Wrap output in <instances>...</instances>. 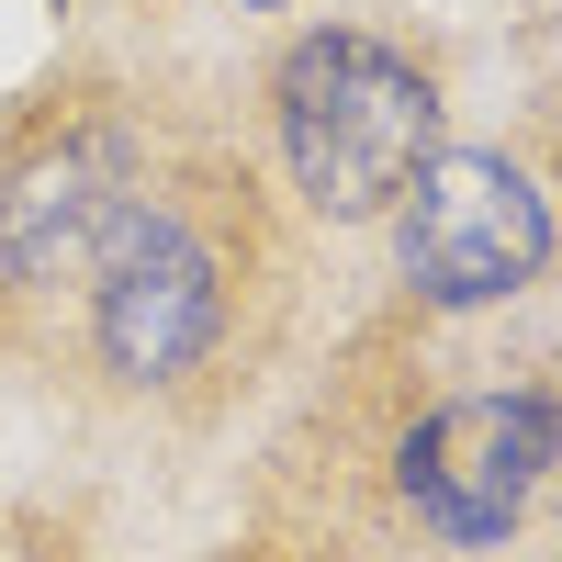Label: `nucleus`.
<instances>
[{
	"label": "nucleus",
	"instance_id": "obj_2",
	"mask_svg": "<svg viewBox=\"0 0 562 562\" xmlns=\"http://www.w3.org/2000/svg\"><path fill=\"white\" fill-rule=\"evenodd\" d=\"M394 203V259L428 304H506L551 259V203L506 158H428Z\"/></svg>",
	"mask_w": 562,
	"mask_h": 562
},
{
	"label": "nucleus",
	"instance_id": "obj_4",
	"mask_svg": "<svg viewBox=\"0 0 562 562\" xmlns=\"http://www.w3.org/2000/svg\"><path fill=\"white\" fill-rule=\"evenodd\" d=\"M102 304H90V326H102V360L124 371V383H169V371H192L214 349L225 326V281L203 259V237L180 214H124V237L102 248Z\"/></svg>",
	"mask_w": 562,
	"mask_h": 562
},
{
	"label": "nucleus",
	"instance_id": "obj_3",
	"mask_svg": "<svg viewBox=\"0 0 562 562\" xmlns=\"http://www.w3.org/2000/svg\"><path fill=\"white\" fill-rule=\"evenodd\" d=\"M551 450H562L551 394H473V405H439L405 439V495H416V518L439 540L484 551V540L518 529V506L540 495Z\"/></svg>",
	"mask_w": 562,
	"mask_h": 562
},
{
	"label": "nucleus",
	"instance_id": "obj_6",
	"mask_svg": "<svg viewBox=\"0 0 562 562\" xmlns=\"http://www.w3.org/2000/svg\"><path fill=\"white\" fill-rule=\"evenodd\" d=\"M0 562H34V551H23V540H0Z\"/></svg>",
	"mask_w": 562,
	"mask_h": 562
},
{
	"label": "nucleus",
	"instance_id": "obj_5",
	"mask_svg": "<svg viewBox=\"0 0 562 562\" xmlns=\"http://www.w3.org/2000/svg\"><path fill=\"white\" fill-rule=\"evenodd\" d=\"M135 214V147L113 124L45 135V147L0 180V270L12 281H90L102 248Z\"/></svg>",
	"mask_w": 562,
	"mask_h": 562
},
{
	"label": "nucleus",
	"instance_id": "obj_1",
	"mask_svg": "<svg viewBox=\"0 0 562 562\" xmlns=\"http://www.w3.org/2000/svg\"><path fill=\"white\" fill-rule=\"evenodd\" d=\"M281 147L315 214H383L439 158V90L371 34H304L281 57Z\"/></svg>",
	"mask_w": 562,
	"mask_h": 562
}]
</instances>
